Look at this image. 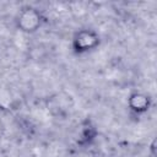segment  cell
<instances>
[{"label": "cell", "mask_w": 157, "mask_h": 157, "mask_svg": "<svg viewBox=\"0 0 157 157\" xmlns=\"http://www.w3.org/2000/svg\"><path fill=\"white\" fill-rule=\"evenodd\" d=\"M45 22V17L43 12L31 5L23 6L18 10L15 16V26L16 28L26 34L36 33Z\"/></svg>", "instance_id": "6da1fadb"}, {"label": "cell", "mask_w": 157, "mask_h": 157, "mask_svg": "<svg viewBox=\"0 0 157 157\" xmlns=\"http://www.w3.org/2000/svg\"><path fill=\"white\" fill-rule=\"evenodd\" d=\"M128 108L129 110L135 114V115H142L147 113L152 105V98L150 94L141 92V91H135L131 92L128 97Z\"/></svg>", "instance_id": "3957f363"}, {"label": "cell", "mask_w": 157, "mask_h": 157, "mask_svg": "<svg viewBox=\"0 0 157 157\" xmlns=\"http://www.w3.org/2000/svg\"><path fill=\"white\" fill-rule=\"evenodd\" d=\"M101 44V36L91 28H81L76 31L71 39L72 52L77 55L87 54L96 50Z\"/></svg>", "instance_id": "7a4b0ae2"}, {"label": "cell", "mask_w": 157, "mask_h": 157, "mask_svg": "<svg viewBox=\"0 0 157 157\" xmlns=\"http://www.w3.org/2000/svg\"><path fill=\"white\" fill-rule=\"evenodd\" d=\"M4 132H5V125H4L2 120L0 119V140H1L2 136H4Z\"/></svg>", "instance_id": "5b68a950"}, {"label": "cell", "mask_w": 157, "mask_h": 157, "mask_svg": "<svg viewBox=\"0 0 157 157\" xmlns=\"http://www.w3.org/2000/svg\"><path fill=\"white\" fill-rule=\"evenodd\" d=\"M97 134H98V131H97L94 124L90 119H86L82 121V124L80 126V130L77 132L76 144L81 147H87L96 140Z\"/></svg>", "instance_id": "277c9868"}]
</instances>
